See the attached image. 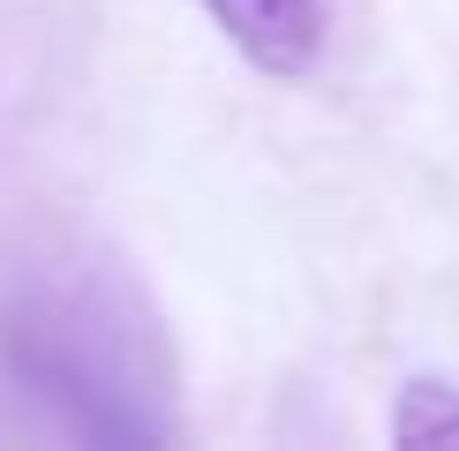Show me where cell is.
<instances>
[{
	"mask_svg": "<svg viewBox=\"0 0 459 451\" xmlns=\"http://www.w3.org/2000/svg\"><path fill=\"white\" fill-rule=\"evenodd\" d=\"M204 8L264 75H301L324 46V0H204Z\"/></svg>",
	"mask_w": 459,
	"mask_h": 451,
	"instance_id": "1",
	"label": "cell"
},
{
	"mask_svg": "<svg viewBox=\"0 0 459 451\" xmlns=\"http://www.w3.org/2000/svg\"><path fill=\"white\" fill-rule=\"evenodd\" d=\"M392 437L399 444H459V391L452 384H407L399 391V413H392Z\"/></svg>",
	"mask_w": 459,
	"mask_h": 451,
	"instance_id": "2",
	"label": "cell"
}]
</instances>
